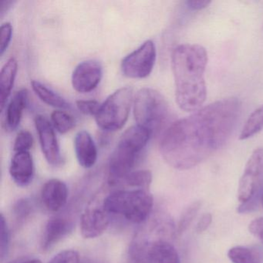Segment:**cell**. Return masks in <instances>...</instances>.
<instances>
[{
	"label": "cell",
	"instance_id": "obj_1",
	"mask_svg": "<svg viewBox=\"0 0 263 263\" xmlns=\"http://www.w3.org/2000/svg\"><path fill=\"white\" fill-rule=\"evenodd\" d=\"M241 112L238 98H224L175 121L161 138V156L178 170L195 167L226 145Z\"/></svg>",
	"mask_w": 263,
	"mask_h": 263
},
{
	"label": "cell",
	"instance_id": "obj_2",
	"mask_svg": "<svg viewBox=\"0 0 263 263\" xmlns=\"http://www.w3.org/2000/svg\"><path fill=\"white\" fill-rule=\"evenodd\" d=\"M208 53L198 44H181L174 49L172 67L175 84V100L178 107L195 112L203 107L207 98L204 72Z\"/></svg>",
	"mask_w": 263,
	"mask_h": 263
},
{
	"label": "cell",
	"instance_id": "obj_3",
	"mask_svg": "<svg viewBox=\"0 0 263 263\" xmlns=\"http://www.w3.org/2000/svg\"><path fill=\"white\" fill-rule=\"evenodd\" d=\"M152 134L141 126L127 129L114 151L108 167V183L110 186L121 184L132 172L141 151L146 147Z\"/></svg>",
	"mask_w": 263,
	"mask_h": 263
},
{
	"label": "cell",
	"instance_id": "obj_4",
	"mask_svg": "<svg viewBox=\"0 0 263 263\" xmlns=\"http://www.w3.org/2000/svg\"><path fill=\"white\" fill-rule=\"evenodd\" d=\"M103 204L110 215H119L130 222L141 224L150 215L154 199L149 190L127 189L107 195Z\"/></svg>",
	"mask_w": 263,
	"mask_h": 263
},
{
	"label": "cell",
	"instance_id": "obj_5",
	"mask_svg": "<svg viewBox=\"0 0 263 263\" xmlns=\"http://www.w3.org/2000/svg\"><path fill=\"white\" fill-rule=\"evenodd\" d=\"M134 115L138 125L147 129L152 135H156L167 122L168 104L159 92L143 88L135 96Z\"/></svg>",
	"mask_w": 263,
	"mask_h": 263
},
{
	"label": "cell",
	"instance_id": "obj_6",
	"mask_svg": "<svg viewBox=\"0 0 263 263\" xmlns=\"http://www.w3.org/2000/svg\"><path fill=\"white\" fill-rule=\"evenodd\" d=\"M132 101V87H122L112 93L101 104L95 116L98 127L107 132L122 128L128 118Z\"/></svg>",
	"mask_w": 263,
	"mask_h": 263
},
{
	"label": "cell",
	"instance_id": "obj_7",
	"mask_svg": "<svg viewBox=\"0 0 263 263\" xmlns=\"http://www.w3.org/2000/svg\"><path fill=\"white\" fill-rule=\"evenodd\" d=\"M263 184V147L255 149L249 157L244 172L240 178L238 198L241 204L258 198V193Z\"/></svg>",
	"mask_w": 263,
	"mask_h": 263
},
{
	"label": "cell",
	"instance_id": "obj_8",
	"mask_svg": "<svg viewBox=\"0 0 263 263\" xmlns=\"http://www.w3.org/2000/svg\"><path fill=\"white\" fill-rule=\"evenodd\" d=\"M155 61L156 48L155 44L152 41H147L123 60L121 70L127 78L142 79L151 74Z\"/></svg>",
	"mask_w": 263,
	"mask_h": 263
},
{
	"label": "cell",
	"instance_id": "obj_9",
	"mask_svg": "<svg viewBox=\"0 0 263 263\" xmlns=\"http://www.w3.org/2000/svg\"><path fill=\"white\" fill-rule=\"evenodd\" d=\"M110 224V214L102 203L93 201L83 212L81 218V235L84 238H98L105 232Z\"/></svg>",
	"mask_w": 263,
	"mask_h": 263
},
{
	"label": "cell",
	"instance_id": "obj_10",
	"mask_svg": "<svg viewBox=\"0 0 263 263\" xmlns=\"http://www.w3.org/2000/svg\"><path fill=\"white\" fill-rule=\"evenodd\" d=\"M35 126L41 149L47 162L51 165H59L62 158L53 124L45 116L40 115L35 118Z\"/></svg>",
	"mask_w": 263,
	"mask_h": 263
},
{
	"label": "cell",
	"instance_id": "obj_11",
	"mask_svg": "<svg viewBox=\"0 0 263 263\" xmlns=\"http://www.w3.org/2000/svg\"><path fill=\"white\" fill-rule=\"evenodd\" d=\"M102 66L98 61H84L73 70L72 75L73 88L80 93H89L98 87L102 79Z\"/></svg>",
	"mask_w": 263,
	"mask_h": 263
},
{
	"label": "cell",
	"instance_id": "obj_12",
	"mask_svg": "<svg viewBox=\"0 0 263 263\" xmlns=\"http://www.w3.org/2000/svg\"><path fill=\"white\" fill-rule=\"evenodd\" d=\"M68 198V189L64 181L50 179L44 184L41 191V199L47 210L58 212L64 207Z\"/></svg>",
	"mask_w": 263,
	"mask_h": 263
},
{
	"label": "cell",
	"instance_id": "obj_13",
	"mask_svg": "<svg viewBox=\"0 0 263 263\" xmlns=\"http://www.w3.org/2000/svg\"><path fill=\"white\" fill-rule=\"evenodd\" d=\"M10 174L20 187H27L34 175L33 158L29 152H16L10 167Z\"/></svg>",
	"mask_w": 263,
	"mask_h": 263
},
{
	"label": "cell",
	"instance_id": "obj_14",
	"mask_svg": "<svg viewBox=\"0 0 263 263\" xmlns=\"http://www.w3.org/2000/svg\"><path fill=\"white\" fill-rule=\"evenodd\" d=\"M73 228V222L67 218H54L49 220L46 224L41 240L43 250L49 251L54 247L72 232Z\"/></svg>",
	"mask_w": 263,
	"mask_h": 263
},
{
	"label": "cell",
	"instance_id": "obj_15",
	"mask_svg": "<svg viewBox=\"0 0 263 263\" xmlns=\"http://www.w3.org/2000/svg\"><path fill=\"white\" fill-rule=\"evenodd\" d=\"M75 152L80 165L90 168L98 159V150L93 138L86 130L77 134L74 140Z\"/></svg>",
	"mask_w": 263,
	"mask_h": 263
},
{
	"label": "cell",
	"instance_id": "obj_16",
	"mask_svg": "<svg viewBox=\"0 0 263 263\" xmlns=\"http://www.w3.org/2000/svg\"><path fill=\"white\" fill-rule=\"evenodd\" d=\"M28 99L27 89H21L13 95L7 106L6 112L5 125L7 132H13L19 125L22 118L23 112L26 108Z\"/></svg>",
	"mask_w": 263,
	"mask_h": 263
},
{
	"label": "cell",
	"instance_id": "obj_17",
	"mask_svg": "<svg viewBox=\"0 0 263 263\" xmlns=\"http://www.w3.org/2000/svg\"><path fill=\"white\" fill-rule=\"evenodd\" d=\"M147 254L150 263H181L176 249L165 240L149 243Z\"/></svg>",
	"mask_w": 263,
	"mask_h": 263
},
{
	"label": "cell",
	"instance_id": "obj_18",
	"mask_svg": "<svg viewBox=\"0 0 263 263\" xmlns=\"http://www.w3.org/2000/svg\"><path fill=\"white\" fill-rule=\"evenodd\" d=\"M18 64L15 58H10L4 64L0 73V107L4 110L14 84Z\"/></svg>",
	"mask_w": 263,
	"mask_h": 263
},
{
	"label": "cell",
	"instance_id": "obj_19",
	"mask_svg": "<svg viewBox=\"0 0 263 263\" xmlns=\"http://www.w3.org/2000/svg\"><path fill=\"white\" fill-rule=\"evenodd\" d=\"M228 257L232 263H263V255L256 248L235 246L229 249Z\"/></svg>",
	"mask_w": 263,
	"mask_h": 263
},
{
	"label": "cell",
	"instance_id": "obj_20",
	"mask_svg": "<svg viewBox=\"0 0 263 263\" xmlns=\"http://www.w3.org/2000/svg\"><path fill=\"white\" fill-rule=\"evenodd\" d=\"M31 86L33 91L37 95L38 98L45 104L58 108H70V104L64 98L41 84L39 81H32Z\"/></svg>",
	"mask_w": 263,
	"mask_h": 263
},
{
	"label": "cell",
	"instance_id": "obj_21",
	"mask_svg": "<svg viewBox=\"0 0 263 263\" xmlns=\"http://www.w3.org/2000/svg\"><path fill=\"white\" fill-rule=\"evenodd\" d=\"M263 129V104L255 109L248 118L239 135V140L252 138Z\"/></svg>",
	"mask_w": 263,
	"mask_h": 263
},
{
	"label": "cell",
	"instance_id": "obj_22",
	"mask_svg": "<svg viewBox=\"0 0 263 263\" xmlns=\"http://www.w3.org/2000/svg\"><path fill=\"white\" fill-rule=\"evenodd\" d=\"M152 182V174L150 171L138 170L130 172L125 177L121 184L135 189L149 190Z\"/></svg>",
	"mask_w": 263,
	"mask_h": 263
},
{
	"label": "cell",
	"instance_id": "obj_23",
	"mask_svg": "<svg viewBox=\"0 0 263 263\" xmlns=\"http://www.w3.org/2000/svg\"><path fill=\"white\" fill-rule=\"evenodd\" d=\"M51 121L53 127L61 134L70 132L75 126V119L73 116L62 110H55L51 115Z\"/></svg>",
	"mask_w": 263,
	"mask_h": 263
},
{
	"label": "cell",
	"instance_id": "obj_24",
	"mask_svg": "<svg viewBox=\"0 0 263 263\" xmlns=\"http://www.w3.org/2000/svg\"><path fill=\"white\" fill-rule=\"evenodd\" d=\"M149 243L136 240L129 249L128 263H150L148 260Z\"/></svg>",
	"mask_w": 263,
	"mask_h": 263
},
{
	"label": "cell",
	"instance_id": "obj_25",
	"mask_svg": "<svg viewBox=\"0 0 263 263\" xmlns=\"http://www.w3.org/2000/svg\"><path fill=\"white\" fill-rule=\"evenodd\" d=\"M201 202L200 201H195L189 206L187 209L184 210L181 215V218L178 221V227L176 229L177 235H180L184 233L187 228L192 224L193 220L196 217L200 208H201Z\"/></svg>",
	"mask_w": 263,
	"mask_h": 263
},
{
	"label": "cell",
	"instance_id": "obj_26",
	"mask_svg": "<svg viewBox=\"0 0 263 263\" xmlns=\"http://www.w3.org/2000/svg\"><path fill=\"white\" fill-rule=\"evenodd\" d=\"M0 258L4 260L10 249V234L5 217L1 214L0 218Z\"/></svg>",
	"mask_w": 263,
	"mask_h": 263
},
{
	"label": "cell",
	"instance_id": "obj_27",
	"mask_svg": "<svg viewBox=\"0 0 263 263\" xmlns=\"http://www.w3.org/2000/svg\"><path fill=\"white\" fill-rule=\"evenodd\" d=\"M33 144V138L32 134L27 130H21L16 136L13 148L16 153V152H29Z\"/></svg>",
	"mask_w": 263,
	"mask_h": 263
},
{
	"label": "cell",
	"instance_id": "obj_28",
	"mask_svg": "<svg viewBox=\"0 0 263 263\" xmlns=\"http://www.w3.org/2000/svg\"><path fill=\"white\" fill-rule=\"evenodd\" d=\"M13 34V27L10 23H6L0 29V53L4 54L10 46Z\"/></svg>",
	"mask_w": 263,
	"mask_h": 263
},
{
	"label": "cell",
	"instance_id": "obj_29",
	"mask_svg": "<svg viewBox=\"0 0 263 263\" xmlns=\"http://www.w3.org/2000/svg\"><path fill=\"white\" fill-rule=\"evenodd\" d=\"M101 104L93 100H80L77 101V107L81 113L86 115H95L96 116Z\"/></svg>",
	"mask_w": 263,
	"mask_h": 263
},
{
	"label": "cell",
	"instance_id": "obj_30",
	"mask_svg": "<svg viewBox=\"0 0 263 263\" xmlns=\"http://www.w3.org/2000/svg\"><path fill=\"white\" fill-rule=\"evenodd\" d=\"M50 263H80L79 254L75 250L62 251Z\"/></svg>",
	"mask_w": 263,
	"mask_h": 263
},
{
	"label": "cell",
	"instance_id": "obj_31",
	"mask_svg": "<svg viewBox=\"0 0 263 263\" xmlns=\"http://www.w3.org/2000/svg\"><path fill=\"white\" fill-rule=\"evenodd\" d=\"M32 210V205L30 201L27 199H21L17 201L14 207L15 214L18 218L24 219L27 218Z\"/></svg>",
	"mask_w": 263,
	"mask_h": 263
},
{
	"label": "cell",
	"instance_id": "obj_32",
	"mask_svg": "<svg viewBox=\"0 0 263 263\" xmlns=\"http://www.w3.org/2000/svg\"><path fill=\"white\" fill-rule=\"evenodd\" d=\"M249 230L250 233L258 237L263 243V217L253 220L249 224Z\"/></svg>",
	"mask_w": 263,
	"mask_h": 263
},
{
	"label": "cell",
	"instance_id": "obj_33",
	"mask_svg": "<svg viewBox=\"0 0 263 263\" xmlns=\"http://www.w3.org/2000/svg\"><path fill=\"white\" fill-rule=\"evenodd\" d=\"M187 7L192 11L201 10L209 7L212 1L210 0H189L185 3Z\"/></svg>",
	"mask_w": 263,
	"mask_h": 263
},
{
	"label": "cell",
	"instance_id": "obj_34",
	"mask_svg": "<svg viewBox=\"0 0 263 263\" xmlns=\"http://www.w3.org/2000/svg\"><path fill=\"white\" fill-rule=\"evenodd\" d=\"M212 221V216L210 213H206L201 216V219L198 221L196 226L197 233H202L204 231L207 230L208 228L210 226Z\"/></svg>",
	"mask_w": 263,
	"mask_h": 263
},
{
	"label": "cell",
	"instance_id": "obj_35",
	"mask_svg": "<svg viewBox=\"0 0 263 263\" xmlns=\"http://www.w3.org/2000/svg\"><path fill=\"white\" fill-rule=\"evenodd\" d=\"M22 263H42V262H41V260L36 259V258H35V259L28 260V261H24V262H22Z\"/></svg>",
	"mask_w": 263,
	"mask_h": 263
},
{
	"label": "cell",
	"instance_id": "obj_36",
	"mask_svg": "<svg viewBox=\"0 0 263 263\" xmlns=\"http://www.w3.org/2000/svg\"><path fill=\"white\" fill-rule=\"evenodd\" d=\"M260 201H261V205H262L263 207V190L262 192H261V197H260Z\"/></svg>",
	"mask_w": 263,
	"mask_h": 263
}]
</instances>
